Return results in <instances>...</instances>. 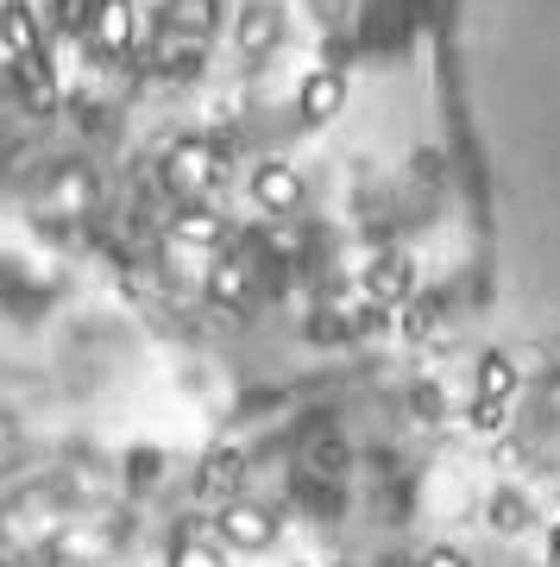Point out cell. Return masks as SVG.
Wrapping results in <instances>:
<instances>
[{
  "mask_svg": "<svg viewBox=\"0 0 560 567\" xmlns=\"http://www.w3.org/2000/svg\"><path fill=\"white\" fill-rule=\"evenodd\" d=\"M510 392H517V366H510L504 353H492V360L478 366V397H497V404H510Z\"/></svg>",
  "mask_w": 560,
  "mask_h": 567,
  "instance_id": "cell-9",
  "label": "cell"
},
{
  "mask_svg": "<svg viewBox=\"0 0 560 567\" xmlns=\"http://www.w3.org/2000/svg\"><path fill=\"white\" fill-rule=\"evenodd\" d=\"M504 416H510V404H497V397H478V404H473L478 429H504Z\"/></svg>",
  "mask_w": 560,
  "mask_h": 567,
  "instance_id": "cell-13",
  "label": "cell"
},
{
  "mask_svg": "<svg viewBox=\"0 0 560 567\" xmlns=\"http://www.w3.org/2000/svg\"><path fill=\"white\" fill-rule=\"evenodd\" d=\"M164 25L183 32V39H202V32L215 25V0H171V7H164Z\"/></svg>",
  "mask_w": 560,
  "mask_h": 567,
  "instance_id": "cell-6",
  "label": "cell"
},
{
  "mask_svg": "<svg viewBox=\"0 0 560 567\" xmlns=\"http://www.w3.org/2000/svg\"><path fill=\"white\" fill-rule=\"evenodd\" d=\"M0 44H7L20 64H25V57H39L44 32H39V13H32L25 0H7V7H0Z\"/></svg>",
  "mask_w": 560,
  "mask_h": 567,
  "instance_id": "cell-4",
  "label": "cell"
},
{
  "mask_svg": "<svg viewBox=\"0 0 560 567\" xmlns=\"http://www.w3.org/2000/svg\"><path fill=\"white\" fill-rule=\"evenodd\" d=\"M429 567H466V561H460V555H434Z\"/></svg>",
  "mask_w": 560,
  "mask_h": 567,
  "instance_id": "cell-17",
  "label": "cell"
},
{
  "mask_svg": "<svg viewBox=\"0 0 560 567\" xmlns=\"http://www.w3.org/2000/svg\"><path fill=\"white\" fill-rule=\"evenodd\" d=\"M252 190H259L265 208H290V202H297V171H290V164H265V171L252 176Z\"/></svg>",
  "mask_w": 560,
  "mask_h": 567,
  "instance_id": "cell-7",
  "label": "cell"
},
{
  "mask_svg": "<svg viewBox=\"0 0 560 567\" xmlns=\"http://www.w3.org/2000/svg\"><path fill=\"white\" fill-rule=\"evenodd\" d=\"M220 536H227V543H239V548H271L278 524L265 517L259 504H227V511H220Z\"/></svg>",
  "mask_w": 560,
  "mask_h": 567,
  "instance_id": "cell-5",
  "label": "cell"
},
{
  "mask_svg": "<svg viewBox=\"0 0 560 567\" xmlns=\"http://www.w3.org/2000/svg\"><path fill=\"white\" fill-rule=\"evenodd\" d=\"M176 240L208 246V240H220V221L215 215H183V221H176Z\"/></svg>",
  "mask_w": 560,
  "mask_h": 567,
  "instance_id": "cell-12",
  "label": "cell"
},
{
  "mask_svg": "<svg viewBox=\"0 0 560 567\" xmlns=\"http://www.w3.org/2000/svg\"><path fill=\"white\" fill-rule=\"evenodd\" d=\"M410 265L403 259H378L371 265V297H385V303H410Z\"/></svg>",
  "mask_w": 560,
  "mask_h": 567,
  "instance_id": "cell-8",
  "label": "cell"
},
{
  "mask_svg": "<svg viewBox=\"0 0 560 567\" xmlns=\"http://www.w3.org/2000/svg\"><path fill=\"white\" fill-rule=\"evenodd\" d=\"M164 176H171L176 196H202V190L215 183V152H208V146H176Z\"/></svg>",
  "mask_w": 560,
  "mask_h": 567,
  "instance_id": "cell-3",
  "label": "cell"
},
{
  "mask_svg": "<svg viewBox=\"0 0 560 567\" xmlns=\"http://www.w3.org/2000/svg\"><path fill=\"white\" fill-rule=\"evenodd\" d=\"M176 567H220L208 548H176Z\"/></svg>",
  "mask_w": 560,
  "mask_h": 567,
  "instance_id": "cell-14",
  "label": "cell"
},
{
  "mask_svg": "<svg viewBox=\"0 0 560 567\" xmlns=\"http://www.w3.org/2000/svg\"><path fill=\"white\" fill-rule=\"evenodd\" d=\"M548 555H554V567H560V524L548 529Z\"/></svg>",
  "mask_w": 560,
  "mask_h": 567,
  "instance_id": "cell-16",
  "label": "cell"
},
{
  "mask_svg": "<svg viewBox=\"0 0 560 567\" xmlns=\"http://www.w3.org/2000/svg\"><path fill=\"white\" fill-rule=\"evenodd\" d=\"M95 7L101 0H51V20L64 25V32H88L95 25Z\"/></svg>",
  "mask_w": 560,
  "mask_h": 567,
  "instance_id": "cell-10",
  "label": "cell"
},
{
  "mask_svg": "<svg viewBox=\"0 0 560 567\" xmlns=\"http://www.w3.org/2000/svg\"><path fill=\"white\" fill-rule=\"evenodd\" d=\"M315 467H322V473H334V467H341V448H334V441H322V448H315Z\"/></svg>",
  "mask_w": 560,
  "mask_h": 567,
  "instance_id": "cell-15",
  "label": "cell"
},
{
  "mask_svg": "<svg viewBox=\"0 0 560 567\" xmlns=\"http://www.w3.org/2000/svg\"><path fill=\"white\" fill-rule=\"evenodd\" d=\"M341 108H346V76L341 69H315V76L302 83V95H297V114L309 120V127H322V120H334Z\"/></svg>",
  "mask_w": 560,
  "mask_h": 567,
  "instance_id": "cell-2",
  "label": "cell"
},
{
  "mask_svg": "<svg viewBox=\"0 0 560 567\" xmlns=\"http://www.w3.org/2000/svg\"><path fill=\"white\" fill-rule=\"evenodd\" d=\"M239 290H246V259H239V253H227V259L215 265V297H227V303H234Z\"/></svg>",
  "mask_w": 560,
  "mask_h": 567,
  "instance_id": "cell-11",
  "label": "cell"
},
{
  "mask_svg": "<svg viewBox=\"0 0 560 567\" xmlns=\"http://www.w3.org/2000/svg\"><path fill=\"white\" fill-rule=\"evenodd\" d=\"M132 39H139L132 0H101V7H95V25H88V44H101L108 57H120V51H132Z\"/></svg>",
  "mask_w": 560,
  "mask_h": 567,
  "instance_id": "cell-1",
  "label": "cell"
}]
</instances>
